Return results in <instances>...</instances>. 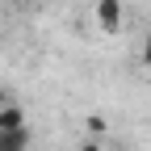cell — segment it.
<instances>
[{"instance_id": "obj_1", "label": "cell", "mask_w": 151, "mask_h": 151, "mask_svg": "<svg viewBox=\"0 0 151 151\" xmlns=\"http://www.w3.org/2000/svg\"><path fill=\"white\" fill-rule=\"evenodd\" d=\"M92 17H97L101 34L118 38L122 25H126V4H122V0H97V4H92Z\"/></svg>"}, {"instance_id": "obj_2", "label": "cell", "mask_w": 151, "mask_h": 151, "mask_svg": "<svg viewBox=\"0 0 151 151\" xmlns=\"http://www.w3.org/2000/svg\"><path fill=\"white\" fill-rule=\"evenodd\" d=\"M0 151H29V126L0 130Z\"/></svg>"}, {"instance_id": "obj_3", "label": "cell", "mask_w": 151, "mask_h": 151, "mask_svg": "<svg viewBox=\"0 0 151 151\" xmlns=\"http://www.w3.org/2000/svg\"><path fill=\"white\" fill-rule=\"evenodd\" d=\"M17 126H25V109L0 101V130H17Z\"/></svg>"}, {"instance_id": "obj_4", "label": "cell", "mask_w": 151, "mask_h": 151, "mask_svg": "<svg viewBox=\"0 0 151 151\" xmlns=\"http://www.w3.org/2000/svg\"><path fill=\"white\" fill-rule=\"evenodd\" d=\"M76 151H105V147H101L97 134H88V139H80V147H76Z\"/></svg>"}, {"instance_id": "obj_5", "label": "cell", "mask_w": 151, "mask_h": 151, "mask_svg": "<svg viewBox=\"0 0 151 151\" xmlns=\"http://www.w3.org/2000/svg\"><path fill=\"white\" fill-rule=\"evenodd\" d=\"M88 130H92V134L101 139V134H105V122H101V118H88Z\"/></svg>"}, {"instance_id": "obj_6", "label": "cell", "mask_w": 151, "mask_h": 151, "mask_svg": "<svg viewBox=\"0 0 151 151\" xmlns=\"http://www.w3.org/2000/svg\"><path fill=\"white\" fill-rule=\"evenodd\" d=\"M143 67L151 71V38H147V42H143Z\"/></svg>"}]
</instances>
